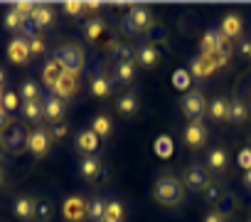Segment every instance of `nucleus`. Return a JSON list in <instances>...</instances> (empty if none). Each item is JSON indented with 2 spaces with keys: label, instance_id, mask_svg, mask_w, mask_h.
I'll return each mask as SVG.
<instances>
[{
  "label": "nucleus",
  "instance_id": "obj_42",
  "mask_svg": "<svg viewBox=\"0 0 251 222\" xmlns=\"http://www.w3.org/2000/svg\"><path fill=\"white\" fill-rule=\"evenodd\" d=\"M30 55H35V57L45 55V40H42V37H35V40H30Z\"/></svg>",
  "mask_w": 251,
  "mask_h": 222
},
{
  "label": "nucleus",
  "instance_id": "obj_43",
  "mask_svg": "<svg viewBox=\"0 0 251 222\" xmlns=\"http://www.w3.org/2000/svg\"><path fill=\"white\" fill-rule=\"evenodd\" d=\"M62 8H64V13H67V15H79V13L84 10V3H76V0L72 3V0H69V3H64Z\"/></svg>",
  "mask_w": 251,
  "mask_h": 222
},
{
  "label": "nucleus",
  "instance_id": "obj_51",
  "mask_svg": "<svg viewBox=\"0 0 251 222\" xmlns=\"http://www.w3.org/2000/svg\"><path fill=\"white\" fill-rule=\"evenodd\" d=\"M244 185H246V188H251V170H246V173H244Z\"/></svg>",
  "mask_w": 251,
  "mask_h": 222
},
{
  "label": "nucleus",
  "instance_id": "obj_3",
  "mask_svg": "<svg viewBox=\"0 0 251 222\" xmlns=\"http://www.w3.org/2000/svg\"><path fill=\"white\" fill-rule=\"evenodd\" d=\"M153 28V15L143 5H131V13L123 18V32L133 35V32H146Z\"/></svg>",
  "mask_w": 251,
  "mask_h": 222
},
{
  "label": "nucleus",
  "instance_id": "obj_48",
  "mask_svg": "<svg viewBox=\"0 0 251 222\" xmlns=\"http://www.w3.org/2000/svg\"><path fill=\"white\" fill-rule=\"evenodd\" d=\"M204 222H224V220H222V215L214 210V212H209V215L204 217Z\"/></svg>",
  "mask_w": 251,
  "mask_h": 222
},
{
  "label": "nucleus",
  "instance_id": "obj_46",
  "mask_svg": "<svg viewBox=\"0 0 251 222\" xmlns=\"http://www.w3.org/2000/svg\"><path fill=\"white\" fill-rule=\"evenodd\" d=\"M50 136H54L57 141H62V139L67 136V124H62V121H59V124H54V126H52V131H50Z\"/></svg>",
  "mask_w": 251,
  "mask_h": 222
},
{
  "label": "nucleus",
  "instance_id": "obj_21",
  "mask_svg": "<svg viewBox=\"0 0 251 222\" xmlns=\"http://www.w3.org/2000/svg\"><path fill=\"white\" fill-rule=\"evenodd\" d=\"M217 40H219V30H207L204 32V37H202V42H200V55H204V57H214L217 55Z\"/></svg>",
  "mask_w": 251,
  "mask_h": 222
},
{
  "label": "nucleus",
  "instance_id": "obj_38",
  "mask_svg": "<svg viewBox=\"0 0 251 222\" xmlns=\"http://www.w3.org/2000/svg\"><path fill=\"white\" fill-rule=\"evenodd\" d=\"M50 215H52V207H50V202H47V200H37V202H35V217H37L40 222H45Z\"/></svg>",
  "mask_w": 251,
  "mask_h": 222
},
{
  "label": "nucleus",
  "instance_id": "obj_17",
  "mask_svg": "<svg viewBox=\"0 0 251 222\" xmlns=\"http://www.w3.org/2000/svg\"><path fill=\"white\" fill-rule=\"evenodd\" d=\"M30 20L35 23V28H37V30H40V28H50V25L54 23V10H52L50 5L40 3V5H35V10H32Z\"/></svg>",
  "mask_w": 251,
  "mask_h": 222
},
{
  "label": "nucleus",
  "instance_id": "obj_12",
  "mask_svg": "<svg viewBox=\"0 0 251 222\" xmlns=\"http://www.w3.org/2000/svg\"><path fill=\"white\" fill-rule=\"evenodd\" d=\"M204 141H207L204 124L202 121H190V126L185 129V143L192 146V148H200V146H204Z\"/></svg>",
  "mask_w": 251,
  "mask_h": 222
},
{
  "label": "nucleus",
  "instance_id": "obj_26",
  "mask_svg": "<svg viewBox=\"0 0 251 222\" xmlns=\"http://www.w3.org/2000/svg\"><path fill=\"white\" fill-rule=\"evenodd\" d=\"M207 168L209 170H224L226 168V151L224 148H212L207 156Z\"/></svg>",
  "mask_w": 251,
  "mask_h": 222
},
{
  "label": "nucleus",
  "instance_id": "obj_10",
  "mask_svg": "<svg viewBox=\"0 0 251 222\" xmlns=\"http://www.w3.org/2000/svg\"><path fill=\"white\" fill-rule=\"evenodd\" d=\"M42 109H45V119H50L52 124H59L62 116H64V101L54 94H47L45 101H42Z\"/></svg>",
  "mask_w": 251,
  "mask_h": 222
},
{
  "label": "nucleus",
  "instance_id": "obj_45",
  "mask_svg": "<svg viewBox=\"0 0 251 222\" xmlns=\"http://www.w3.org/2000/svg\"><path fill=\"white\" fill-rule=\"evenodd\" d=\"M239 166H241L244 170H251V148H244V151L239 153Z\"/></svg>",
  "mask_w": 251,
  "mask_h": 222
},
{
  "label": "nucleus",
  "instance_id": "obj_23",
  "mask_svg": "<svg viewBox=\"0 0 251 222\" xmlns=\"http://www.w3.org/2000/svg\"><path fill=\"white\" fill-rule=\"evenodd\" d=\"M111 79H106L103 74H96V77H91V94L96 96V99H106L108 94H111Z\"/></svg>",
  "mask_w": 251,
  "mask_h": 222
},
{
  "label": "nucleus",
  "instance_id": "obj_29",
  "mask_svg": "<svg viewBox=\"0 0 251 222\" xmlns=\"http://www.w3.org/2000/svg\"><path fill=\"white\" fill-rule=\"evenodd\" d=\"M103 212H106V200H103V197H94V200L86 205V217L94 220V222H101V220H103Z\"/></svg>",
  "mask_w": 251,
  "mask_h": 222
},
{
  "label": "nucleus",
  "instance_id": "obj_1",
  "mask_svg": "<svg viewBox=\"0 0 251 222\" xmlns=\"http://www.w3.org/2000/svg\"><path fill=\"white\" fill-rule=\"evenodd\" d=\"M155 200H158L160 205H165V207H177V205H182V200H185V185H182L175 175L165 173V175H160L158 183H155Z\"/></svg>",
  "mask_w": 251,
  "mask_h": 222
},
{
  "label": "nucleus",
  "instance_id": "obj_11",
  "mask_svg": "<svg viewBox=\"0 0 251 222\" xmlns=\"http://www.w3.org/2000/svg\"><path fill=\"white\" fill-rule=\"evenodd\" d=\"M219 32H222L224 37H229L231 42H234V40H239V37H241V32H244V23H241V18H239L236 13H229V15L222 20Z\"/></svg>",
  "mask_w": 251,
  "mask_h": 222
},
{
  "label": "nucleus",
  "instance_id": "obj_39",
  "mask_svg": "<svg viewBox=\"0 0 251 222\" xmlns=\"http://www.w3.org/2000/svg\"><path fill=\"white\" fill-rule=\"evenodd\" d=\"M190 72L187 69H180V72H175V86L177 89H187V84H190Z\"/></svg>",
  "mask_w": 251,
  "mask_h": 222
},
{
  "label": "nucleus",
  "instance_id": "obj_19",
  "mask_svg": "<svg viewBox=\"0 0 251 222\" xmlns=\"http://www.w3.org/2000/svg\"><path fill=\"white\" fill-rule=\"evenodd\" d=\"M79 173H81V178L84 180H96L99 175H101V163H99V158L96 156H84L81 158V166H79Z\"/></svg>",
  "mask_w": 251,
  "mask_h": 222
},
{
  "label": "nucleus",
  "instance_id": "obj_24",
  "mask_svg": "<svg viewBox=\"0 0 251 222\" xmlns=\"http://www.w3.org/2000/svg\"><path fill=\"white\" fill-rule=\"evenodd\" d=\"M207 114H209V119H214V121H224L226 114H229V101H226V99H214V101L207 106Z\"/></svg>",
  "mask_w": 251,
  "mask_h": 222
},
{
  "label": "nucleus",
  "instance_id": "obj_34",
  "mask_svg": "<svg viewBox=\"0 0 251 222\" xmlns=\"http://www.w3.org/2000/svg\"><path fill=\"white\" fill-rule=\"evenodd\" d=\"M20 99H25V101H35V99H40V89H37V84H35L32 79L23 82V86H20Z\"/></svg>",
  "mask_w": 251,
  "mask_h": 222
},
{
  "label": "nucleus",
  "instance_id": "obj_33",
  "mask_svg": "<svg viewBox=\"0 0 251 222\" xmlns=\"http://www.w3.org/2000/svg\"><path fill=\"white\" fill-rule=\"evenodd\" d=\"M23 23H25V15H20L15 8H10L8 15H5V28H8L10 32H20V30H23Z\"/></svg>",
  "mask_w": 251,
  "mask_h": 222
},
{
  "label": "nucleus",
  "instance_id": "obj_44",
  "mask_svg": "<svg viewBox=\"0 0 251 222\" xmlns=\"http://www.w3.org/2000/svg\"><path fill=\"white\" fill-rule=\"evenodd\" d=\"M35 30H37V28H35V23H32L30 18H25V23H23V30H20V32H23L25 37L35 40V37H37V35H35Z\"/></svg>",
  "mask_w": 251,
  "mask_h": 222
},
{
  "label": "nucleus",
  "instance_id": "obj_32",
  "mask_svg": "<svg viewBox=\"0 0 251 222\" xmlns=\"http://www.w3.org/2000/svg\"><path fill=\"white\" fill-rule=\"evenodd\" d=\"M99 139H106L108 134H111V121H108V116H94V121H91V126H89Z\"/></svg>",
  "mask_w": 251,
  "mask_h": 222
},
{
  "label": "nucleus",
  "instance_id": "obj_20",
  "mask_svg": "<svg viewBox=\"0 0 251 222\" xmlns=\"http://www.w3.org/2000/svg\"><path fill=\"white\" fill-rule=\"evenodd\" d=\"M226 119H229L231 124H244V121L249 119V106H246V101H241V99H231Z\"/></svg>",
  "mask_w": 251,
  "mask_h": 222
},
{
  "label": "nucleus",
  "instance_id": "obj_54",
  "mask_svg": "<svg viewBox=\"0 0 251 222\" xmlns=\"http://www.w3.org/2000/svg\"><path fill=\"white\" fill-rule=\"evenodd\" d=\"M249 222H251V217H249Z\"/></svg>",
  "mask_w": 251,
  "mask_h": 222
},
{
  "label": "nucleus",
  "instance_id": "obj_27",
  "mask_svg": "<svg viewBox=\"0 0 251 222\" xmlns=\"http://www.w3.org/2000/svg\"><path fill=\"white\" fill-rule=\"evenodd\" d=\"M133 77H136V64H133V59H128V62H118V67H116V79H118L121 84L133 82Z\"/></svg>",
  "mask_w": 251,
  "mask_h": 222
},
{
  "label": "nucleus",
  "instance_id": "obj_36",
  "mask_svg": "<svg viewBox=\"0 0 251 222\" xmlns=\"http://www.w3.org/2000/svg\"><path fill=\"white\" fill-rule=\"evenodd\" d=\"M3 109L8 111V114L18 111V109H20V94H15V91H5V94H3Z\"/></svg>",
  "mask_w": 251,
  "mask_h": 222
},
{
  "label": "nucleus",
  "instance_id": "obj_28",
  "mask_svg": "<svg viewBox=\"0 0 251 222\" xmlns=\"http://www.w3.org/2000/svg\"><path fill=\"white\" fill-rule=\"evenodd\" d=\"M138 111V99L133 94H123L121 101H118V114L121 116H133Z\"/></svg>",
  "mask_w": 251,
  "mask_h": 222
},
{
  "label": "nucleus",
  "instance_id": "obj_30",
  "mask_svg": "<svg viewBox=\"0 0 251 222\" xmlns=\"http://www.w3.org/2000/svg\"><path fill=\"white\" fill-rule=\"evenodd\" d=\"M101 222H123V205L118 200L106 202V212H103V220Z\"/></svg>",
  "mask_w": 251,
  "mask_h": 222
},
{
  "label": "nucleus",
  "instance_id": "obj_47",
  "mask_svg": "<svg viewBox=\"0 0 251 222\" xmlns=\"http://www.w3.org/2000/svg\"><path fill=\"white\" fill-rule=\"evenodd\" d=\"M239 52H241L244 57H251V40H241V45H239Z\"/></svg>",
  "mask_w": 251,
  "mask_h": 222
},
{
  "label": "nucleus",
  "instance_id": "obj_41",
  "mask_svg": "<svg viewBox=\"0 0 251 222\" xmlns=\"http://www.w3.org/2000/svg\"><path fill=\"white\" fill-rule=\"evenodd\" d=\"M20 15H25V18H30L32 15V10H35V3H27V0H20V3H15L13 5Z\"/></svg>",
  "mask_w": 251,
  "mask_h": 222
},
{
  "label": "nucleus",
  "instance_id": "obj_31",
  "mask_svg": "<svg viewBox=\"0 0 251 222\" xmlns=\"http://www.w3.org/2000/svg\"><path fill=\"white\" fill-rule=\"evenodd\" d=\"M103 30H106V25H103L99 18H94V20H89V23L84 25V35H86V40H89V42L99 40V37L103 35Z\"/></svg>",
  "mask_w": 251,
  "mask_h": 222
},
{
  "label": "nucleus",
  "instance_id": "obj_7",
  "mask_svg": "<svg viewBox=\"0 0 251 222\" xmlns=\"http://www.w3.org/2000/svg\"><path fill=\"white\" fill-rule=\"evenodd\" d=\"M182 185L190 188V190H204L209 185V170L204 166H190V168H185Z\"/></svg>",
  "mask_w": 251,
  "mask_h": 222
},
{
  "label": "nucleus",
  "instance_id": "obj_37",
  "mask_svg": "<svg viewBox=\"0 0 251 222\" xmlns=\"http://www.w3.org/2000/svg\"><path fill=\"white\" fill-rule=\"evenodd\" d=\"M224 195H226V193L222 190V185H219V183H209V185L204 188V197H207L209 202H219Z\"/></svg>",
  "mask_w": 251,
  "mask_h": 222
},
{
  "label": "nucleus",
  "instance_id": "obj_14",
  "mask_svg": "<svg viewBox=\"0 0 251 222\" xmlns=\"http://www.w3.org/2000/svg\"><path fill=\"white\" fill-rule=\"evenodd\" d=\"M62 74H64V69L59 67L57 59H50V62L45 64V69H42V82H45V86L50 89V94H54V86H57V82L62 79Z\"/></svg>",
  "mask_w": 251,
  "mask_h": 222
},
{
  "label": "nucleus",
  "instance_id": "obj_15",
  "mask_svg": "<svg viewBox=\"0 0 251 222\" xmlns=\"http://www.w3.org/2000/svg\"><path fill=\"white\" fill-rule=\"evenodd\" d=\"M27 146H30V151H32L35 156H45L47 148H50V131H45V129H35V131L30 134Z\"/></svg>",
  "mask_w": 251,
  "mask_h": 222
},
{
  "label": "nucleus",
  "instance_id": "obj_13",
  "mask_svg": "<svg viewBox=\"0 0 251 222\" xmlns=\"http://www.w3.org/2000/svg\"><path fill=\"white\" fill-rule=\"evenodd\" d=\"M99 143H101V139H99L91 129H84V131H79V134H76V148H79L81 153L94 156V153L99 151Z\"/></svg>",
  "mask_w": 251,
  "mask_h": 222
},
{
  "label": "nucleus",
  "instance_id": "obj_25",
  "mask_svg": "<svg viewBox=\"0 0 251 222\" xmlns=\"http://www.w3.org/2000/svg\"><path fill=\"white\" fill-rule=\"evenodd\" d=\"M138 64H143V67H153V64H158V59H160V52L153 47V45H143L141 50H138Z\"/></svg>",
  "mask_w": 251,
  "mask_h": 222
},
{
  "label": "nucleus",
  "instance_id": "obj_18",
  "mask_svg": "<svg viewBox=\"0 0 251 222\" xmlns=\"http://www.w3.org/2000/svg\"><path fill=\"white\" fill-rule=\"evenodd\" d=\"M64 217L72 220V222H81L86 217V205L81 197H69L64 202Z\"/></svg>",
  "mask_w": 251,
  "mask_h": 222
},
{
  "label": "nucleus",
  "instance_id": "obj_8",
  "mask_svg": "<svg viewBox=\"0 0 251 222\" xmlns=\"http://www.w3.org/2000/svg\"><path fill=\"white\" fill-rule=\"evenodd\" d=\"M30 57H32V55H30V40L15 37V40L8 45V59H10L13 64H25Z\"/></svg>",
  "mask_w": 251,
  "mask_h": 222
},
{
  "label": "nucleus",
  "instance_id": "obj_40",
  "mask_svg": "<svg viewBox=\"0 0 251 222\" xmlns=\"http://www.w3.org/2000/svg\"><path fill=\"white\" fill-rule=\"evenodd\" d=\"M217 205H219V210H217V212H219V215L224 217V215H226V212H229V210L234 207V195H224V197H222V200H219Z\"/></svg>",
  "mask_w": 251,
  "mask_h": 222
},
{
  "label": "nucleus",
  "instance_id": "obj_49",
  "mask_svg": "<svg viewBox=\"0 0 251 222\" xmlns=\"http://www.w3.org/2000/svg\"><path fill=\"white\" fill-rule=\"evenodd\" d=\"M8 124V111L3 109V101H0V129H3Z\"/></svg>",
  "mask_w": 251,
  "mask_h": 222
},
{
  "label": "nucleus",
  "instance_id": "obj_53",
  "mask_svg": "<svg viewBox=\"0 0 251 222\" xmlns=\"http://www.w3.org/2000/svg\"><path fill=\"white\" fill-rule=\"evenodd\" d=\"M0 183H3V168H0Z\"/></svg>",
  "mask_w": 251,
  "mask_h": 222
},
{
  "label": "nucleus",
  "instance_id": "obj_5",
  "mask_svg": "<svg viewBox=\"0 0 251 222\" xmlns=\"http://www.w3.org/2000/svg\"><path fill=\"white\" fill-rule=\"evenodd\" d=\"M224 64H226V59L219 57V55H214V57L200 55V57L190 64V74H192L195 79H204V77H209L214 69H219V67H224Z\"/></svg>",
  "mask_w": 251,
  "mask_h": 222
},
{
  "label": "nucleus",
  "instance_id": "obj_2",
  "mask_svg": "<svg viewBox=\"0 0 251 222\" xmlns=\"http://www.w3.org/2000/svg\"><path fill=\"white\" fill-rule=\"evenodd\" d=\"M54 59L59 62V67L64 72H72V74H79L84 69V50L79 45H62L54 50Z\"/></svg>",
  "mask_w": 251,
  "mask_h": 222
},
{
  "label": "nucleus",
  "instance_id": "obj_22",
  "mask_svg": "<svg viewBox=\"0 0 251 222\" xmlns=\"http://www.w3.org/2000/svg\"><path fill=\"white\" fill-rule=\"evenodd\" d=\"M23 116H25L27 121H32V124H37V121L45 119V109H42L40 99H35V101H25V104H23Z\"/></svg>",
  "mask_w": 251,
  "mask_h": 222
},
{
  "label": "nucleus",
  "instance_id": "obj_16",
  "mask_svg": "<svg viewBox=\"0 0 251 222\" xmlns=\"http://www.w3.org/2000/svg\"><path fill=\"white\" fill-rule=\"evenodd\" d=\"M13 215H15L18 220H23V222L32 220V217H35V200L27 197V195L18 197V200L13 202Z\"/></svg>",
  "mask_w": 251,
  "mask_h": 222
},
{
  "label": "nucleus",
  "instance_id": "obj_35",
  "mask_svg": "<svg viewBox=\"0 0 251 222\" xmlns=\"http://www.w3.org/2000/svg\"><path fill=\"white\" fill-rule=\"evenodd\" d=\"M173 139L170 136H160L158 141H155V153L160 156V158H170L173 156Z\"/></svg>",
  "mask_w": 251,
  "mask_h": 222
},
{
  "label": "nucleus",
  "instance_id": "obj_4",
  "mask_svg": "<svg viewBox=\"0 0 251 222\" xmlns=\"http://www.w3.org/2000/svg\"><path fill=\"white\" fill-rule=\"evenodd\" d=\"M0 141H3V148H5V151H10V153H20V151L27 146L30 134H27L20 124H8L5 131H3V136H0Z\"/></svg>",
  "mask_w": 251,
  "mask_h": 222
},
{
  "label": "nucleus",
  "instance_id": "obj_50",
  "mask_svg": "<svg viewBox=\"0 0 251 222\" xmlns=\"http://www.w3.org/2000/svg\"><path fill=\"white\" fill-rule=\"evenodd\" d=\"M84 8H86V10H99L101 3H99V0H91V3H84Z\"/></svg>",
  "mask_w": 251,
  "mask_h": 222
},
{
  "label": "nucleus",
  "instance_id": "obj_9",
  "mask_svg": "<svg viewBox=\"0 0 251 222\" xmlns=\"http://www.w3.org/2000/svg\"><path fill=\"white\" fill-rule=\"evenodd\" d=\"M76 91H79V74L64 72L62 79H59L57 86H54V96H59V99H69V96H74Z\"/></svg>",
  "mask_w": 251,
  "mask_h": 222
},
{
  "label": "nucleus",
  "instance_id": "obj_52",
  "mask_svg": "<svg viewBox=\"0 0 251 222\" xmlns=\"http://www.w3.org/2000/svg\"><path fill=\"white\" fill-rule=\"evenodd\" d=\"M3 82H5V72L0 69V86H3Z\"/></svg>",
  "mask_w": 251,
  "mask_h": 222
},
{
  "label": "nucleus",
  "instance_id": "obj_6",
  "mask_svg": "<svg viewBox=\"0 0 251 222\" xmlns=\"http://www.w3.org/2000/svg\"><path fill=\"white\" fill-rule=\"evenodd\" d=\"M182 111H185V116H190V121H200L204 116V111H207V104H204V96L192 89L182 96Z\"/></svg>",
  "mask_w": 251,
  "mask_h": 222
}]
</instances>
